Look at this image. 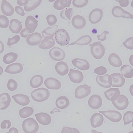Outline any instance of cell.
I'll return each mask as SVG.
<instances>
[{"mask_svg": "<svg viewBox=\"0 0 133 133\" xmlns=\"http://www.w3.org/2000/svg\"><path fill=\"white\" fill-rule=\"evenodd\" d=\"M4 46L3 43L1 41V54L4 51Z\"/></svg>", "mask_w": 133, "mask_h": 133, "instance_id": "58", "label": "cell"}, {"mask_svg": "<svg viewBox=\"0 0 133 133\" xmlns=\"http://www.w3.org/2000/svg\"><path fill=\"white\" fill-rule=\"evenodd\" d=\"M71 0H57L54 5V7L58 10H62L65 8H68L70 6Z\"/></svg>", "mask_w": 133, "mask_h": 133, "instance_id": "32", "label": "cell"}, {"mask_svg": "<svg viewBox=\"0 0 133 133\" xmlns=\"http://www.w3.org/2000/svg\"><path fill=\"white\" fill-rule=\"evenodd\" d=\"M11 126V122L9 120H5L1 123V127L2 129H8L10 128Z\"/></svg>", "mask_w": 133, "mask_h": 133, "instance_id": "49", "label": "cell"}, {"mask_svg": "<svg viewBox=\"0 0 133 133\" xmlns=\"http://www.w3.org/2000/svg\"><path fill=\"white\" fill-rule=\"evenodd\" d=\"M89 107L93 109H97L101 107L102 100L101 96L98 95H94L89 98L88 102Z\"/></svg>", "mask_w": 133, "mask_h": 133, "instance_id": "12", "label": "cell"}, {"mask_svg": "<svg viewBox=\"0 0 133 133\" xmlns=\"http://www.w3.org/2000/svg\"><path fill=\"white\" fill-rule=\"evenodd\" d=\"M91 87L86 84L78 86L75 91V96L77 99H82L86 98L90 94Z\"/></svg>", "mask_w": 133, "mask_h": 133, "instance_id": "6", "label": "cell"}, {"mask_svg": "<svg viewBox=\"0 0 133 133\" xmlns=\"http://www.w3.org/2000/svg\"><path fill=\"white\" fill-rule=\"evenodd\" d=\"M42 0H29L28 4L24 6L25 10L29 12L33 10L40 5Z\"/></svg>", "mask_w": 133, "mask_h": 133, "instance_id": "35", "label": "cell"}, {"mask_svg": "<svg viewBox=\"0 0 133 133\" xmlns=\"http://www.w3.org/2000/svg\"><path fill=\"white\" fill-rule=\"evenodd\" d=\"M18 129L15 128H12L9 130L8 133H18Z\"/></svg>", "mask_w": 133, "mask_h": 133, "instance_id": "56", "label": "cell"}, {"mask_svg": "<svg viewBox=\"0 0 133 133\" xmlns=\"http://www.w3.org/2000/svg\"><path fill=\"white\" fill-rule=\"evenodd\" d=\"M112 79V86L114 87H121L125 82V79L119 73H115L110 75Z\"/></svg>", "mask_w": 133, "mask_h": 133, "instance_id": "15", "label": "cell"}, {"mask_svg": "<svg viewBox=\"0 0 133 133\" xmlns=\"http://www.w3.org/2000/svg\"><path fill=\"white\" fill-rule=\"evenodd\" d=\"M34 112V109L32 108L26 107L20 110L19 114L21 118H26L32 115Z\"/></svg>", "mask_w": 133, "mask_h": 133, "instance_id": "38", "label": "cell"}, {"mask_svg": "<svg viewBox=\"0 0 133 133\" xmlns=\"http://www.w3.org/2000/svg\"><path fill=\"white\" fill-rule=\"evenodd\" d=\"M72 64L75 67L82 71H86L90 68L89 62L86 60L76 58L72 61Z\"/></svg>", "mask_w": 133, "mask_h": 133, "instance_id": "17", "label": "cell"}, {"mask_svg": "<svg viewBox=\"0 0 133 133\" xmlns=\"http://www.w3.org/2000/svg\"><path fill=\"white\" fill-rule=\"evenodd\" d=\"M119 3V5L124 8L127 7L129 4L128 0H116Z\"/></svg>", "mask_w": 133, "mask_h": 133, "instance_id": "53", "label": "cell"}, {"mask_svg": "<svg viewBox=\"0 0 133 133\" xmlns=\"http://www.w3.org/2000/svg\"><path fill=\"white\" fill-rule=\"evenodd\" d=\"M10 25L9 26L10 30L13 33L18 34L22 30V22L19 21L17 19H13L10 22Z\"/></svg>", "mask_w": 133, "mask_h": 133, "instance_id": "27", "label": "cell"}, {"mask_svg": "<svg viewBox=\"0 0 133 133\" xmlns=\"http://www.w3.org/2000/svg\"><path fill=\"white\" fill-rule=\"evenodd\" d=\"M15 10L17 14L22 16H24L25 15L24 9L21 6H16L15 8Z\"/></svg>", "mask_w": 133, "mask_h": 133, "instance_id": "51", "label": "cell"}, {"mask_svg": "<svg viewBox=\"0 0 133 133\" xmlns=\"http://www.w3.org/2000/svg\"><path fill=\"white\" fill-rule=\"evenodd\" d=\"M55 42L54 38L51 36H46L39 44V48L43 49H48L54 47Z\"/></svg>", "mask_w": 133, "mask_h": 133, "instance_id": "22", "label": "cell"}, {"mask_svg": "<svg viewBox=\"0 0 133 133\" xmlns=\"http://www.w3.org/2000/svg\"><path fill=\"white\" fill-rule=\"evenodd\" d=\"M73 131L74 133H79V131L77 129L73 128Z\"/></svg>", "mask_w": 133, "mask_h": 133, "instance_id": "59", "label": "cell"}, {"mask_svg": "<svg viewBox=\"0 0 133 133\" xmlns=\"http://www.w3.org/2000/svg\"><path fill=\"white\" fill-rule=\"evenodd\" d=\"M68 75L71 81L76 84L81 83L84 78V75L81 72L72 69H70Z\"/></svg>", "mask_w": 133, "mask_h": 133, "instance_id": "13", "label": "cell"}, {"mask_svg": "<svg viewBox=\"0 0 133 133\" xmlns=\"http://www.w3.org/2000/svg\"><path fill=\"white\" fill-rule=\"evenodd\" d=\"M33 32L30 31L28 30L26 28L23 29L21 32V35L23 38L28 37V36Z\"/></svg>", "mask_w": 133, "mask_h": 133, "instance_id": "52", "label": "cell"}, {"mask_svg": "<svg viewBox=\"0 0 133 133\" xmlns=\"http://www.w3.org/2000/svg\"><path fill=\"white\" fill-rule=\"evenodd\" d=\"M17 82L12 79H9L7 84V87L9 90L11 91H14L18 88Z\"/></svg>", "mask_w": 133, "mask_h": 133, "instance_id": "44", "label": "cell"}, {"mask_svg": "<svg viewBox=\"0 0 133 133\" xmlns=\"http://www.w3.org/2000/svg\"><path fill=\"white\" fill-rule=\"evenodd\" d=\"M104 94L106 98L111 101V98L113 95L116 94L120 95L121 92L118 88H111L104 92Z\"/></svg>", "mask_w": 133, "mask_h": 133, "instance_id": "39", "label": "cell"}, {"mask_svg": "<svg viewBox=\"0 0 133 133\" xmlns=\"http://www.w3.org/2000/svg\"><path fill=\"white\" fill-rule=\"evenodd\" d=\"M38 122L43 125H48L51 123L52 119L50 116L46 113L41 112L35 115Z\"/></svg>", "mask_w": 133, "mask_h": 133, "instance_id": "18", "label": "cell"}, {"mask_svg": "<svg viewBox=\"0 0 133 133\" xmlns=\"http://www.w3.org/2000/svg\"><path fill=\"white\" fill-rule=\"evenodd\" d=\"M38 26V22L36 19L32 16H29L25 21L26 28L28 31L34 32Z\"/></svg>", "mask_w": 133, "mask_h": 133, "instance_id": "23", "label": "cell"}, {"mask_svg": "<svg viewBox=\"0 0 133 133\" xmlns=\"http://www.w3.org/2000/svg\"><path fill=\"white\" fill-rule=\"evenodd\" d=\"M121 71L122 76L126 78H131L133 77V69L131 66L124 65L121 66Z\"/></svg>", "mask_w": 133, "mask_h": 133, "instance_id": "34", "label": "cell"}, {"mask_svg": "<svg viewBox=\"0 0 133 133\" xmlns=\"http://www.w3.org/2000/svg\"><path fill=\"white\" fill-rule=\"evenodd\" d=\"M44 82V78L39 75H35L31 78L30 82V84L33 88L36 89L41 86Z\"/></svg>", "mask_w": 133, "mask_h": 133, "instance_id": "33", "label": "cell"}, {"mask_svg": "<svg viewBox=\"0 0 133 133\" xmlns=\"http://www.w3.org/2000/svg\"><path fill=\"white\" fill-rule=\"evenodd\" d=\"M1 9L3 14L6 16H12L14 12V8L12 5L6 0H3L1 4Z\"/></svg>", "mask_w": 133, "mask_h": 133, "instance_id": "25", "label": "cell"}, {"mask_svg": "<svg viewBox=\"0 0 133 133\" xmlns=\"http://www.w3.org/2000/svg\"><path fill=\"white\" fill-rule=\"evenodd\" d=\"M9 25V22L8 18L5 16H0V27L1 28H7Z\"/></svg>", "mask_w": 133, "mask_h": 133, "instance_id": "43", "label": "cell"}, {"mask_svg": "<svg viewBox=\"0 0 133 133\" xmlns=\"http://www.w3.org/2000/svg\"><path fill=\"white\" fill-rule=\"evenodd\" d=\"M104 122L103 116L98 113H95L91 116V123L92 127L96 128L100 127Z\"/></svg>", "mask_w": 133, "mask_h": 133, "instance_id": "21", "label": "cell"}, {"mask_svg": "<svg viewBox=\"0 0 133 133\" xmlns=\"http://www.w3.org/2000/svg\"><path fill=\"white\" fill-rule=\"evenodd\" d=\"M133 38L130 37L126 39L123 43V45L125 47L129 49H133Z\"/></svg>", "mask_w": 133, "mask_h": 133, "instance_id": "47", "label": "cell"}, {"mask_svg": "<svg viewBox=\"0 0 133 133\" xmlns=\"http://www.w3.org/2000/svg\"><path fill=\"white\" fill-rule=\"evenodd\" d=\"M103 16L102 10L101 9L96 8L90 13L89 19L90 22L91 24H97L101 21Z\"/></svg>", "mask_w": 133, "mask_h": 133, "instance_id": "11", "label": "cell"}, {"mask_svg": "<svg viewBox=\"0 0 133 133\" xmlns=\"http://www.w3.org/2000/svg\"><path fill=\"white\" fill-rule=\"evenodd\" d=\"M18 55L16 53L10 52L5 54L3 58V61L5 64H9L15 62L17 59Z\"/></svg>", "mask_w": 133, "mask_h": 133, "instance_id": "36", "label": "cell"}, {"mask_svg": "<svg viewBox=\"0 0 133 133\" xmlns=\"http://www.w3.org/2000/svg\"><path fill=\"white\" fill-rule=\"evenodd\" d=\"M108 61L109 64L115 67H118L122 65V62L117 54L112 53L109 56Z\"/></svg>", "mask_w": 133, "mask_h": 133, "instance_id": "30", "label": "cell"}, {"mask_svg": "<svg viewBox=\"0 0 133 133\" xmlns=\"http://www.w3.org/2000/svg\"><path fill=\"white\" fill-rule=\"evenodd\" d=\"M88 2V0H74L72 4L76 8H82L87 5Z\"/></svg>", "mask_w": 133, "mask_h": 133, "instance_id": "42", "label": "cell"}, {"mask_svg": "<svg viewBox=\"0 0 133 133\" xmlns=\"http://www.w3.org/2000/svg\"><path fill=\"white\" fill-rule=\"evenodd\" d=\"M133 87V85H131V87H130V90H130V92L131 93V95L133 96V89H132V88Z\"/></svg>", "mask_w": 133, "mask_h": 133, "instance_id": "60", "label": "cell"}, {"mask_svg": "<svg viewBox=\"0 0 133 133\" xmlns=\"http://www.w3.org/2000/svg\"><path fill=\"white\" fill-rule=\"evenodd\" d=\"M55 39L57 44L62 46L67 45L70 41V36L68 32L63 29H59L55 33Z\"/></svg>", "mask_w": 133, "mask_h": 133, "instance_id": "2", "label": "cell"}, {"mask_svg": "<svg viewBox=\"0 0 133 133\" xmlns=\"http://www.w3.org/2000/svg\"><path fill=\"white\" fill-rule=\"evenodd\" d=\"M61 133H74L73 128L68 127H64Z\"/></svg>", "mask_w": 133, "mask_h": 133, "instance_id": "54", "label": "cell"}, {"mask_svg": "<svg viewBox=\"0 0 133 133\" xmlns=\"http://www.w3.org/2000/svg\"><path fill=\"white\" fill-rule=\"evenodd\" d=\"M49 55L51 59L56 61L63 60L65 56V52L58 47H54L50 50Z\"/></svg>", "mask_w": 133, "mask_h": 133, "instance_id": "8", "label": "cell"}, {"mask_svg": "<svg viewBox=\"0 0 133 133\" xmlns=\"http://www.w3.org/2000/svg\"><path fill=\"white\" fill-rule=\"evenodd\" d=\"M12 97L15 102L18 104L26 106L29 104L30 101L29 96L22 94H18L13 96Z\"/></svg>", "mask_w": 133, "mask_h": 133, "instance_id": "26", "label": "cell"}, {"mask_svg": "<svg viewBox=\"0 0 133 133\" xmlns=\"http://www.w3.org/2000/svg\"><path fill=\"white\" fill-rule=\"evenodd\" d=\"M72 8H66L63 10L61 12L60 16L61 18L66 20H71L73 14Z\"/></svg>", "mask_w": 133, "mask_h": 133, "instance_id": "40", "label": "cell"}, {"mask_svg": "<svg viewBox=\"0 0 133 133\" xmlns=\"http://www.w3.org/2000/svg\"><path fill=\"white\" fill-rule=\"evenodd\" d=\"M72 24L74 27L78 29L84 28L86 24L85 19L80 15H76L73 17L72 20Z\"/></svg>", "mask_w": 133, "mask_h": 133, "instance_id": "19", "label": "cell"}, {"mask_svg": "<svg viewBox=\"0 0 133 133\" xmlns=\"http://www.w3.org/2000/svg\"><path fill=\"white\" fill-rule=\"evenodd\" d=\"M42 39L40 33L36 32L30 34L26 39V42L30 45L36 46L40 44Z\"/></svg>", "mask_w": 133, "mask_h": 133, "instance_id": "14", "label": "cell"}, {"mask_svg": "<svg viewBox=\"0 0 133 133\" xmlns=\"http://www.w3.org/2000/svg\"><path fill=\"white\" fill-rule=\"evenodd\" d=\"M44 85L49 89L58 90L61 87V83L57 79L52 77L46 79L44 81Z\"/></svg>", "mask_w": 133, "mask_h": 133, "instance_id": "16", "label": "cell"}, {"mask_svg": "<svg viewBox=\"0 0 133 133\" xmlns=\"http://www.w3.org/2000/svg\"><path fill=\"white\" fill-rule=\"evenodd\" d=\"M50 94L48 89L39 88L35 89L31 93V97L34 100L38 102L46 101L49 98Z\"/></svg>", "mask_w": 133, "mask_h": 133, "instance_id": "3", "label": "cell"}, {"mask_svg": "<svg viewBox=\"0 0 133 133\" xmlns=\"http://www.w3.org/2000/svg\"><path fill=\"white\" fill-rule=\"evenodd\" d=\"M124 126L133 122V112L131 111L126 112L123 117Z\"/></svg>", "mask_w": 133, "mask_h": 133, "instance_id": "41", "label": "cell"}, {"mask_svg": "<svg viewBox=\"0 0 133 133\" xmlns=\"http://www.w3.org/2000/svg\"><path fill=\"white\" fill-rule=\"evenodd\" d=\"M29 1L28 0H17V3L19 6H25L28 4Z\"/></svg>", "mask_w": 133, "mask_h": 133, "instance_id": "55", "label": "cell"}, {"mask_svg": "<svg viewBox=\"0 0 133 133\" xmlns=\"http://www.w3.org/2000/svg\"><path fill=\"white\" fill-rule=\"evenodd\" d=\"M55 70L60 75L64 76L68 74L69 71L68 66L64 62H58L55 66Z\"/></svg>", "mask_w": 133, "mask_h": 133, "instance_id": "28", "label": "cell"}, {"mask_svg": "<svg viewBox=\"0 0 133 133\" xmlns=\"http://www.w3.org/2000/svg\"><path fill=\"white\" fill-rule=\"evenodd\" d=\"M11 98L9 94L3 93L0 95V109L4 110L7 109L10 104Z\"/></svg>", "mask_w": 133, "mask_h": 133, "instance_id": "24", "label": "cell"}, {"mask_svg": "<svg viewBox=\"0 0 133 133\" xmlns=\"http://www.w3.org/2000/svg\"><path fill=\"white\" fill-rule=\"evenodd\" d=\"M22 128L25 133H36L39 129L38 123L35 119L29 118L25 119L22 124Z\"/></svg>", "mask_w": 133, "mask_h": 133, "instance_id": "4", "label": "cell"}, {"mask_svg": "<svg viewBox=\"0 0 133 133\" xmlns=\"http://www.w3.org/2000/svg\"><path fill=\"white\" fill-rule=\"evenodd\" d=\"M92 41V39L90 36L85 35L81 36L75 42L69 44L68 46L75 45L82 46L87 45L90 44Z\"/></svg>", "mask_w": 133, "mask_h": 133, "instance_id": "31", "label": "cell"}, {"mask_svg": "<svg viewBox=\"0 0 133 133\" xmlns=\"http://www.w3.org/2000/svg\"><path fill=\"white\" fill-rule=\"evenodd\" d=\"M20 39V37L18 35H16L12 38H9L8 39L7 45L11 46L18 43Z\"/></svg>", "mask_w": 133, "mask_h": 133, "instance_id": "46", "label": "cell"}, {"mask_svg": "<svg viewBox=\"0 0 133 133\" xmlns=\"http://www.w3.org/2000/svg\"><path fill=\"white\" fill-rule=\"evenodd\" d=\"M111 101L115 107L119 110H123L129 105L128 98L124 95L115 94L111 98Z\"/></svg>", "mask_w": 133, "mask_h": 133, "instance_id": "1", "label": "cell"}, {"mask_svg": "<svg viewBox=\"0 0 133 133\" xmlns=\"http://www.w3.org/2000/svg\"><path fill=\"white\" fill-rule=\"evenodd\" d=\"M61 111L59 110L57 108H55L54 109L51 111L50 114H54L55 112H61Z\"/></svg>", "mask_w": 133, "mask_h": 133, "instance_id": "57", "label": "cell"}, {"mask_svg": "<svg viewBox=\"0 0 133 133\" xmlns=\"http://www.w3.org/2000/svg\"><path fill=\"white\" fill-rule=\"evenodd\" d=\"M107 72V69L104 66H100L94 70L95 74L99 75H102Z\"/></svg>", "mask_w": 133, "mask_h": 133, "instance_id": "48", "label": "cell"}, {"mask_svg": "<svg viewBox=\"0 0 133 133\" xmlns=\"http://www.w3.org/2000/svg\"><path fill=\"white\" fill-rule=\"evenodd\" d=\"M112 14L116 18H123L127 19H133V16L130 13L126 11L121 6H114L112 10Z\"/></svg>", "mask_w": 133, "mask_h": 133, "instance_id": "9", "label": "cell"}, {"mask_svg": "<svg viewBox=\"0 0 133 133\" xmlns=\"http://www.w3.org/2000/svg\"><path fill=\"white\" fill-rule=\"evenodd\" d=\"M23 66L21 63H15L7 66L4 71L10 74H18L23 71Z\"/></svg>", "mask_w": 133, "mask_h": 133, "instance_id": "20", "label": "cell"}, {"mask_svg": "<svg viewBox=\"0 0 133 133\" xmlns=\"http://www.w3.org/2000/svg\"><path fill=\"white\" fill-rule=\"evenodd\" d=\"M96 81L101 87L109 88L112 86V79L111 76L108 74L102 76L98 75L96 78Z\"/></svg>", "mask_w": 133, "mask_h": 133, "instance_id": "10", "label": "cell"}, {"mask_svg": "<svg viewBox=\"0 0 133 133\" xmlns=\"http://www.w3.org/2000/svg\"><path fill=\"white\" fill-rule=\"evenodd\" d=\"M91 51L93 57L96 59H100L104 55L105 48L101 42H97L93 43L91 45Z\"/></svg>", "mask_w": 133, "mask_h": 133, "instance_id": "5", "label": "cell"}, {"mask_svg": "<svg viewBox=\"0 0 133 133\" xmlns=\"http://www.w3.org/2000/svg\"><path fill=\"white\" fill-rule=\"evenodd\" d=\"M48 24L50 26H52L55 24L57 23V20L56 16L53 15H48L46 17Z\"/></svg>", "mask_w": 133, "mask_h": 133, "instance_id": "45", "label": "cell"}, {"mask_svg": "<svg viewBox=\"0 0 133 133\" xmlns=\"http://www.w3.org/2000/svg\"><path fill=\"white\" fill-rule=\"evenodd\" d=\"M99 112L103 115L105 117L110 121L115 123L120 121L122 118L121 113L115 110L99 111Z\"/></svg>", "mask_w": 133, "mask_h": 133, "instance_id": "7", "label": "cell"}, {"mask_svg": "<svg viewBox=\"0 0 133 133\" xmlns=\"http://www.w3.org/2000/svg\"><path fill=\"white\" fill-rule=\"evenodd\" d=\"M58 28V26L56 25L46 28L43 31L42 33L43 37L45 38L48 36L54 37L55 32L57 31Z\"/></svg>", "mask_w": 133, "mask_h": 133, "instance_id": "37", "label": "cell"}, {"mask_svg": "<svg viewBox=\"0 0 133 133\" xmlns=\"http://www.w3.org/2000/svg\"><path fill=\"white\" fill-rule=\"evenodd\" d=\"M109 33V32L107 31H105L102 32L101 35L97 36V37L98 40L101 41L102 42L105 41L107 38L106 35L108 34Z\"/></svg>", "mask_w": 133, "mask_h": 133, "instance_id": "50", "label": "cell"}, {"mask_svg": "<svg viewBox=\"0 0 133 133\" xmlns=\"http://www.w3.org/2000/svg\"><path fill=\"white\" fill-rule=\"evenodd\" d=\"M56 105L58 108L62 109L67 108L70 104L69 99L65 96H60L56 99Z\"/></svg>", "mask_w": 133, "mask_h": 133, "instance_id": "29", "label": "cell"}]
</instances>
